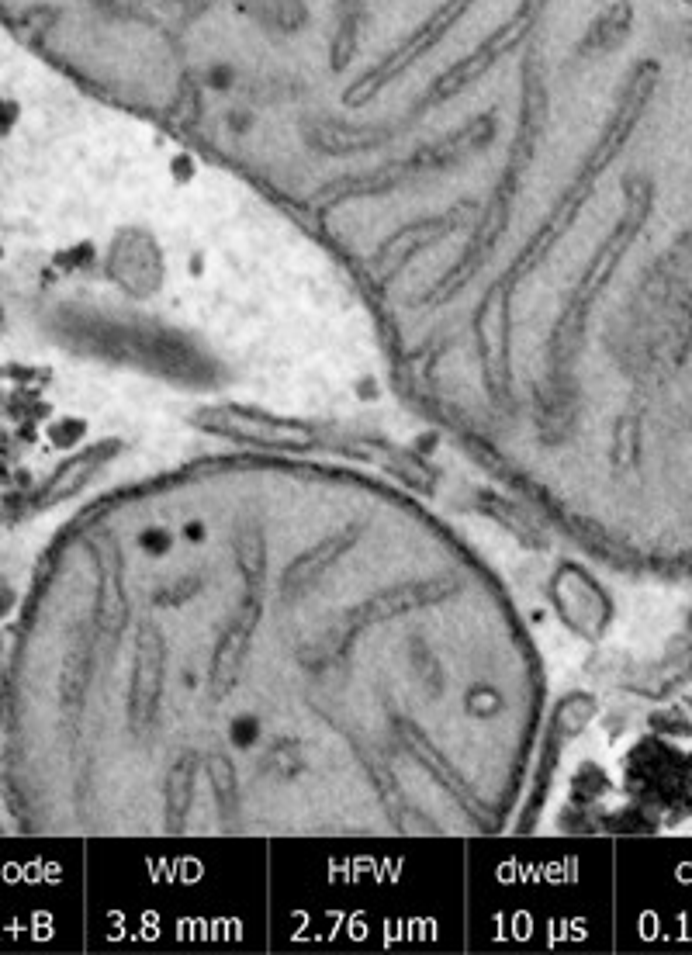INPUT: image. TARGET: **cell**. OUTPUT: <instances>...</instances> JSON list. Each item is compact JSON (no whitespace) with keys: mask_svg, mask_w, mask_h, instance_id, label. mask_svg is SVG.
Instances as JSON below:
<instances>
[{"mask_svg":"<svg viewBox=\"0 0 692 955\" xmlns=\"http://www.w3.org/2000/svg\"><path fill=\"white\" fill-rule=\"evenodd\" d=\"M52 803L129 838H478L544 668L499 571L398 485L222 454L87 516L45 623Z\"/></svg>","mask_w":692,"mask_h":955,"instance_id":"6da1fadb","label":"cell"}]
</instances>
